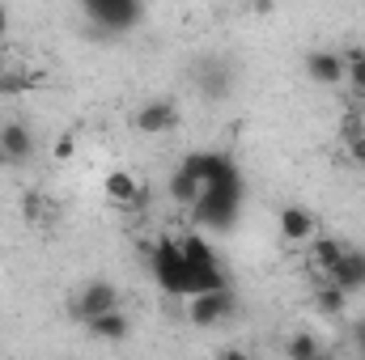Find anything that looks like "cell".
Returning a JSON list of instances; mask_svg holds the SVG:
<instances>
[{
  "label": "cell",
  "instance_id": "ba28073f",
  "mask_svg": "<svg viewBox=\"0 0 365 360\" xmlns=\"http://www.w3.org/2000/svg\"><path fill=\"white\" fill-rule=\"evenodd\" d=\"M0 153H4V162H30V153H34V136H30V127L26 123H0Z\"/></svg>",
  "mask_w": 365,
  "mask_h": 360
},
{
  "label": "cell",
  "instance_id": "4fadbf2b",
  "mask_svg": "<svg viewBox=\"0 0 365 360\" xmlns=\"http://www.w3.org/2000/svg\"><path fill=\"white\" fill-rule=\"evenodd\" d=\"M86 327H90L93 339H102V344H119V339H128V318H123V309H115V314H102V318L86 322Z\"/></svg>",
  "mask_w": 365,
  "mask_h": 360
},
{
  "label": "cell",
  "instance_id": "52a82bcc",
  "mask_svg": "<svg viewBox=\"0 0 365 360\" xmlns=\"http://www.w3.org/2000/svg\"><path fill=\"white\" fill-rule=\"evenodd\" d=\"M136 127H140L145 136L175 132V127H179V110H175V102H145V106L136 110Z\"/></svg>",
  "mask_w": 365,
  "mask_h": 360
},
{
  "label": "cell",
  "instance_id": "7402d4cb",
  "mask_svg": "<svg viewBox=\"0 0 365 360\" xmlns=\"http://www.w3.org/2000/svg\"><path fill=\"white\" fill-rule=\"evenodd\" d=\"M353 344H357V352H365V318L353 322Z\"/></svg>",
  "mask_w": 365,
  "mask_h": 360
},
{
  "label": "cell",
  "instance_id": "7c38bea8",
  "mask_svg": "<svg viewBox=\"0 0 365 360\" xmlns=\"http://www.w3.org/2000/svg\"><path fill=\"white\" fill-rule=\"evenodd\" d=\"M106 195H110L115 203H123V208H136V203H140V186H136V179H132L128 170H110V174H106Z\"/></svg>",
  "mask_w": 365,
  "mask_h": 360
},
{
  "label": "cell",
  "instance_id": "6da1fadb",
  "mask_svg": "<svg viewBox=\"0 0 365 360\" xmlns=\"http://www.w3.org/2000/svg\"><path fill=\"white\" fill-rule=\"evenodd\" d=\"M238 208H242V179L204 186V195H200V203H195V216H200V225H208V229H230V225L238 221Z\"/></svg>",
  "mask_w": 365,
  "mask_h": 360
},
{
  "label": "cell",
  "instance_id": "277c9868",
  "mask_svg": "<svg viewBox=\"0 0 365 360\" xmlns=\"http://www.w3.org/2000/svg\"><path fill=\"white\" fill-rule=\"evenodd\" d=\"M86 13L102 30H115V34H123V30H132L140 21V4L136 0H86Z\"/></svg>",
  "mask_w": 365,
  "mask_h": 360
},
{
  "label": "cell",
  "instance_id": "3957f363",
  "mask_svg": "<svg viewBox=\"0 0 365 360\" xmlns=\"http://www.w3.org/2000/svg\"><path fill=\"white\" fill-rule=\"evenodd\" d=\"M115 309H119V288H115L110 280H93V284L81 288V297H77V305H73V318L93 322V318L115 314Z\"/></svg>",
  "mask_w": 365,
  "mask_h": 360
},
{
  "label": "cell",
  "instance_id": "83f0119b",
  "mask_svg": "<svg viewBox=\"0 0 365 360\" xmlns=\"http://www.w3.org/2000/svg\"><path fill=\"white\" fill-rule=\"evenodd\" d=\"M361 360H365V352H361Z\"/></svg>",
  "mask_w": 365,
  "mask_h": 360
},
{
  "label": "cell",
  "instance_id": "2e32d148",
  "mask_svg": "<svg viewBox=\"0 0 365 360\" xmlns=\"http://www.w3.org/2000/svg\"><path fill=\"white\" fill-rule=\"evenodd\" d=\"M284 356L289 360H319L323 356V339L310 335V331H297V335L284 344Z\"/></svg>",
  "mask_w": 365,
  "mask_h": 360
},
{
  "label": "cell",
  "instance_id": "7a4b0ae2",
  "mask_svg": "<svg viewBox=\"0 0 365 360\" xmlns=\"http://www.w3.org/2000/svg\"><path fill=\"white\" fill-rule=\"evenodd\" d=\"M153 275H158L162 292H170V297H191V292H195V288H191V268H187V259H182L179 238H162V242L153 246Z\"/></svg>",
  "mask_w": 365,
  "mask_h": 360
},
{
  "label": "cell",
  "instance_id": "44dd1931",
  "mask_svg": "<svg viewBox=\"0 0 365 360\" xmlns=\"http://www.w3.org/2000/svg\"><path fill=\"white\" fill-rule=\"evenodd\" d=\"M73 149H77V140H73V136H60V144H56V157H73Z\"/></svg>",
  "mask_w": 365,
  "mask_h": 360
},
{
  "label": "cell",
  "instance_id": "8992f818",
  "mask_svg": "<svg viewBox=\"0 0 365 360\" xmlns=\"http://www.w3.org/2000/svg\"><path fill=\"white\" fill-rule=\"evenodd\" d=\"M230 314H234V292H230V288L200 292V297H191V305H187V318H191L195 327H217V322L230 318Z\"/></svg>",
  "mask_w": 365,
  "mask_h": 360
},
{
  "label": "cell",
  "instance_id": "603a6c76",
  "mask_svg": "<svg viewBox=\"0 0 365 360\" xmlns=\"http://www.w3.org/2000/svg\"><path fill=\"white\" fill-rule=\"evenodd\" d=\"M349 149H353V162H361V166H365V136H357Z\"/></svg>",
  "mask_w": 365,
  "mask_h": 360
},
{
  "label": "cell",
  "instance_id": "d4e9b609",
  "mask_svg": "<svg viewBox=\"0 0 365 360\" xmlns=\"http://www.w3.org/2000/svg\"><path fill=\"white\" fill-rule=\"evenodd\" d=\"M4 30H9V9L0 4V38H4Z\"/></svg>",
  "mask_w": 365,
  "mask_h": 360
},
{
  "label": "cell",
  "instance_id": "e0dca14e",
  "mask_svg": "<svg viewBox=\"0 0 365 360\" xmlns=\"http://www.w3.org/2000/svg\"><path fill=\"white\" fill-rule=\"evenodd\" d=\"M314 305H319V314L336 318V314H344V305H349V292H340L336 284H323V288L314 292Z\"/></svg>",
  "mask_w": 365,
  "mask_h": 360
},
{
  "label": "cell",
  "instance_id": "cb8c5ba5",
  "mask_svg": "<svg viewBox=\"0 0 365 360\" xmlns=\"http://www.w3.org/2000/svg\"><path fill=\"white\" fill-rule=\"evenodd\" d=\"M217 360H251V356H247V352H238V348H230V352H221Z\"/></svg>",
  "mask_w": 365,
  "mask_h": 360
},
{
  "label": "cell",
  "instance_id": "ffe728a7",
  "mask_svg": "<svg viewBox=\"0 0 365 360\" xmlns=\"http://www.w3.org/2000/svg\"><path fill=\"white\" fill-rule=\"evenodd\" d=\"M21 212H26L30 221H38V216H43V199H38V195H26V203H21Z\"/></svg>",
  "mask_w": 365,
  "mask_h": 360
},
{
  "label": "cell",
  "instance_id": "30bf717a",
  "mask_svg": "<svg viewBox=\"0 0 365 360\" xmlns=\"http://www.w3.org/2000/svg\"><path fill=\"white\" fill-rule=\"evenodd\" d=\"M306 73H310L319 85H340V81H344V55H336V51H314V55L306 60Z\"/></svg>",
  "mask_w": 365,
  "mask_h": 360
},
{
  "label": "cell",
  "instance_id": "ac0fdd59",
  "mask_svg": "<svg viewBox=\"0 0 365 360\" xmlns=\"http://www.w3.org/2000/svg\"><path fill=\"white\" fill-rule=\"evenodd\" d=\"M344 77L353 81L357 93H365V51H349L344 55Z\"/></svg>",
  "mask_w": 365,
  "mask_h": 360
},
{
  "label": "cell",
  "instance_id": "9c48e42d",
  "mask_svg": "<svg viewBox=\"0 0 365 360\" xmlns=\"http://www.w3.org/2000/svg\"><path fill=\"white\" fill-rule=\"evenodd\" d=\"M327 284H336L340 292H357V288H365V255L361 250H344V259L327 271Z\"/></svg>",
  "mask_w": 365,
  "mask_h": 360
},
{
  "label": "cell",
  "instance_id": "5b68a950",
  "mask_svg": "<svg viewBox=\"0 0 365 360\" xmlns=\"http://www.w3.org/2000/svg\"><path fill=\"white\" fill-rule=\"evenodd\" d=\"M182 170H191V174L204 182V186L242 179V174H238V166H234L225 153H191V157H182Z\"/></svg>",
  "mask_w": 365,
  "mask_h": 360
},
{
  "label": "cell",
  "instance_id": "484cf974",
  "mask_svg": "<svg viewBox=\"0 0 365 360\" xmlns=\"http://www.w3.org/2000/svg\"><path fill=\"white\" fill-rule=\"evenodd\" d=\"M319 360H331V356H327V352H323V356H319Z\"/></svg>",
  "mask_w": 365,
  "mask_h": 360
},
{
  "label": "cell",
  "instance_id": "9a60e30c",
  "mask_svg": "<svg viewBox=\"0 0 365 360\" xmlns=\"http://www.w3.org/2000/svg\"><path fill=\"white\" fill-rule=\"evenodd\" d=\"M200 195H204V182L195 179L191 170H182V166H179V170H175V179H170V199L195 208V203H200Z\"/></svg>",
  "mask_w": 365,
  "mask_h": 360
},
{
  "label": "cell",
  "instance_id": "8fae6325",
  "mask_svg": "<svg viewBox=\"0 0 365 360\" xmlns=\"http://www.w3.org/2000/svg\"><path fill=\"white\" fill-rule=\"evenodd\" d=\"M280 238H284V242H306V238H314V216H310L306 208L289 203V208L280 212Z\"/></svg>",
  "mask_w": 365,
  "mask_h": 360
},
{
  "label": "cell",
  "instance_id": "d6986e66",
  "mask_svg": "<svg viewBox=\"0 0 365 360\" xmlns=\"http://www.w3.org/2000/svg\"><path fill=\"white\" fill-rule=\"evenodd\" d=\"M21 90H30V81L21 77V73H0V93H21Z\"/></svg>",
  "mask_w": 365,
  "mask_h": 360
},
{
  "label": "cell",
  "instance_id": "f1b7e54d",
  "mask_svg": "<svg viewBox=\"0 0 365 360\" xmlns=\"http://www.w3.org/2000/svg\"><path fill=\"white\" fill-rule=\"evenodd\" d=\"M361 97H365V93H361Z\"/></svg>",
  "mask_w": 365,
  "mask_h": 360
},
{
  "label": "cell",
  "instance_id": "4316f807",
  "mask_svg": "<svg viewBox=\"0 0 365 360\" xmlns=\"http://www.w3.org/2000/svg\"><path fill=\"white\" fill-rule=\"evenodd\" d=\"M0 166H4V153H0Z\"/></svg>",
  "mask_w": 365,
  "mask_h": 360
},
{
  "label": "cell",
  "instance_id": "5bb4252c",
  "mask_svg": "<svg viewBox=\"0 0 365 360\" xmlns=\"http://www.w3.org/2000/svg\"><path fill=\"white\" fill-rule=\"evenodd\" d=\"M344 250H349V246H344L340 238H314V246H310V263L327 275V271L344 259Z\"/></svg>",
  "mask_w": 365,
  "mask_h": 360
}]
</instances>
